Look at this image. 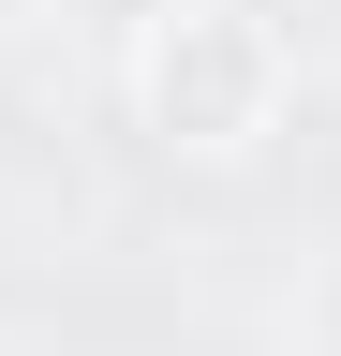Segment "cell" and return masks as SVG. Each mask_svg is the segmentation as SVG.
I'll return each instance as SVG.
<instances>
[{"label": "cell", "mask_w": 341, "mask_h": 356, "mask_svg": "<svg viewBox=\"0 0 341 356\" xmlns=\"http://www.w3.org/2000/svg\"><path fill=\"white\" fill-rule=\"evenodd\" d=\"M30 15H45V0H0V30H30Z\"/></svg>", "instance_id": "4"}, {"label": "cell", "mask_w": 341, "mask_h": 356, "mask_svg": "<svg viewBox=\"0 0 341 356\" xmlns=\"http://www.w3.org/2000/svg\"><path fill=\"white\" fill-rule=\"evenodd\" d=\"M119 89H134V134L178 163H252L297 119V30L267 0H178L163 30L119 44Z\"/></svg>", "instance_id": "1"}, {"label": "cell", "mask_w": 341, "mask_h": 356, "mask_svg": "<svg viewBox=\"0 0 341 356\" xmlns=\"http://www.w3.org/2000/svg\"><path fill=\"white\" fill-rule=\"evenodd\" d=\"M282 341H297V356H341V238L297 267V297H282Z\"/></svg>", "instance_id": "2"}, {"label": "cell", "mask_w": 341, "mask_h": 356, "mask_svg": "<svg viewBox=\"0 0 341 356\" xmlns=\"http://www.w3.org/2000/svg\"><path fill=\"white\" fill-rule=\"evenodd\" d=\"M45 15H74V30H104V44H134V30H163L178 0H45Z\"/></svg>", "instance_id": "3"}]
</instances>
